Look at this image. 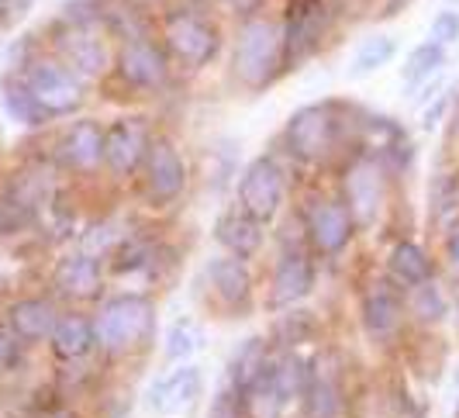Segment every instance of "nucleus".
Returning a JSON list of instances; mask_svg holds the SVG:
<instances>
[{
	"instance_id": "obj_39",
	"label": "nucleus",
	"mask_w": 459,
	"mask_h": 418,
	"mask_svg": "<svg viewBox=\"0 0 459 418\" xmlns=\"http://www.w3.org/2000/svg\"><path fill=\"white\" fill-rule=\"evenodd\" d=\"M411 0H384V7H380V18H397L404 7H408Z\"/></svg>"
},
{
	"instance_id": "obj_23",
	"label": "nucleus",
	"mask_w": 459,
	"mask_h": 418,
	"mask_svg": "<svg viewBox=\"0 0 459 418\" xmlns=\"http://www.w3.org/2000/svg\"><path fill=\"white\" fill-rule=\"evenodd\" d=\"M363 322H367L369 335L384 339L394 328L401 326V298L387 291V287H373L363 298Z\"/></svg>"
},
{
	"instance_id": "obj_28",
	"label": "nucleus",
	"mask_w": 459,
	"mask_h": 418,
	"mask_svg": "<svg viewBox=\"0 0 459 418\" xmlns=\"http://www.w3.org/2000/svg\"><path fill=\"white\" fill-rule=\"evenodd\" d=\"M391 274L404 287H414V283H425V280L432 277V263H429V256L421 253L414 242H397L391 249Z\"/></svg>"
},
{
	"instance_id": "obj_41",
	"label": "nucleus",
	"mask_w": 459,
	"mask_h": 418,
	"mask_svg": "<svg viewBox=\"0 0 459 418\" xmlns=\"http://www.w3.org/2000/svg\"><path fill=\"white\" fill-rule=\"evenodd\" d=\"M446 4H449V7H459V0H446Z\"/></svg>"
},
{
	"instance_id": "obj_36",
	"label": "nucleus",
	"mask_w": 459,
	"mask_h": 418,
	"mask_svg": "<svg viewBox=\"0 0 459 418\" xmlns=\"http://www.w3.org/2000/svg\"><path fill=\"white\" fill-rule=\"evenodd\" d=\"M207 418H242V408H238V397L235 395H218L214 397V405H211V412H207Z\"/></svg>"
},
{
	"instance_id": "obj_16",
	"label": "nucleus",
	"mask_w": 459,
	"mask_h": 418,
	"mask_svg": "<svg viewBox=\"0 0 459 418\" xmlns=\"http://www.w3.org/2000/svg\"><path fill=\"white\" fill-rule=\"evenodd\" d=\"M48 343H52V353H56L59 360H83L93 349V343H97V332H93V322L87 315L69 311V315H59V318H56Z\"/></svg>"
},
{
	"instance_id": "obj_10",
	"label": "nucleus",
	"mask_w": 459,
	"mask_h": 418,
	"mask_svg": "<svg viewBox=\"0 0 459 418\" xmlns=\"http://www.w3.org/2000/svg\"><path fill=\"white\" fill-rule=\"evenodd\" d=\"M345 208H349V218L352 225L359 229H369L377 222V214L384 211V163L373 160L369 152L356 156L349 170H345Z\"/></svg>"
},
{
	"instance_id": "obj_32",
	"label": "nucleus",
	"mask_w": 459,
	"mask_h": 418,
	"mask_svg": "<svg viewBox=\"0 0 459 418\" xmlns=\"http://www.w3.org/2000/svg\"><path fill=\"white\" fill-rule=\"evenodd\" d=\"M429 39L438 42V46H453L459 42V7H442L432 24H429Z\"/></svg>"
},
{
	"instance_id": "obj_35",
	"label": "nucleus",
	"mask_w": 459,
	"mask_h": 418,
	"mask_svg": "<svg viewBox=\"0 0 459 418\" xmlns=\"http://www.w3.org/2000/svg\"><path fill=\"white\" fill-rule=\"evenodd\" d=\"M35 0H0V28H14L18 22L28 18Z\"/></svg>"
},
{
	"instance_id": "obj_7",
	"label": "nucleus",
	"mask_w": 459,
	"mask_h": 418,
	"mask_svg": "<svg viewBox=\"0 0 459 418\" xmlns=\"http://www.w3.org/2000/svg\"><path fill=\"white\" fill-rule=\"evenodd\" d=\"M152 322H156L152 301L142 294H125V298H115L100 308L93 332H97V343L108 353H128L149 335Z\"/></svg>"
},
{
	"instance_id": "obj_20",
	"label": "nucleus",
	"mask_w": 459,
	"mask_h": 418,
	"mask_svg": "<svg viewBox=\"0 0 459 418\" xmlns=\"http://www.w3.org/2000/svg\"><path fill=\"white\" fill-rule=\"evenodd\" d=\"M56 287H59V294H66V298H93V294L100 291V266H97V256L80 253V256L63 259L59 270H56Z\"/></svg>"
},
{
	"instance_id": "obj_6",
	"label": "nucleus",
	"mask_w": 459,
	"mask_h": 418,
	"mask_svg": "<svg viewBox=\"0 0 459 418\" xmlns=\"http://www.w3.org/2000/svg\"><path fill=\"white\" fill-rule=\"evenodd\" d=\"M52 48H56V59H63L69 70L83 76V80L104 76L111 70V48H108V28L104 24H80L56 18Z\"/></svg>"
},
{
	"instance_id": "obj_8",
	"label": "nucleus",
	"mask_w": 459,
	"mask_h": 418,
	"mask_svg": "<svg viewBox=\"0 0 459 418\" xmlns=\"http://www.w3.org/2000/svg\"><path fill=\"white\" fill-rule=\"evenodd\" d=\"M115 70L132 91H162L169 83V52L156 35H138L117 46Z\"/></svg>"
},
{
	"instance_id": "obj_30",
	"label": "nucleus",
	"mask_w": 459,
	"mask_h": 418,
	"mask_svg": "<svg viewBox=\"0 0 459 418\" xmlns=\"http://www.w3.org/2000/svg\"><path fill=\"white\" fill-rule=\"evenodd\" d=\"M197 349H201V328L194 326L190 318L173 322V328L166 332V353H169L173 360H186V356H194Z\"/></svg>"
},
{
	"instance_id": "obj_25",
	"label": "nucleus",
	"mask_w": 459,
	"mask_h": 418,
	"mask_svg": "<svg viewBox=\"0 0 459 418\" xmlns=\"http://www.w3.org/2000/svg\"><path fill=\"white\" fill-rule=\"evenodd\" d=\"M304 401H307V415L311 418H335L339 412H342L339 384H335V377H332V373H325V370L307 373Z\"/></svg>"
},
{
	"instance_id": "obj_24",
	"label": "nucleus",
	"mask_w": 459,
	"mask_h": 418,
	"mask_svg": "<svg viewBox=\"0 0 459 418\" xmlns=\"http://www.w3.org/2000/svg\"><path fill=\"white\" fill-rule=\"evenodd\" d=\"M266 367H270L266 343L263 339H246L242 346L235 349V356H231V388L246 395L255 380L266 373Z\"/></svg>"
},
{
	"instance_id": "obj_34",
	"label": "nucleus",
	"mask_w": 459,
	"mask_h": 418,
	"mask_svg": "<svg viewBox=\"0 0 459 418\" xmlns=\"http://www.w3.org/2000/svg\"><path fill=\"white\" fill-rule=\"evenodd\" d=\"M456 201H459V180L453 173L438 177L436 184H432V205H436L438 211H449Z\"/></svg>"
},
{
	"instance_id": "obj_2",
	"label": "nucleus",
	"mask_w": 459,
	"mask_h": 418,
	"mask_svg": "<svg viewBox=\"0 0 459 418\" xmlns=\"http://www.w3.org/2000/svg\"><path fill=\"white\" fill-rule=\"evenodd\" d=\"M345 108L339 100H325V104H307L290 115L283 128L287 152L300 163H328L335 156V149L342 145L345 128Z\"/></svg>"
},
{
	"instance_id": "obj_9",
	"label": "nucleus",
	"mask_w": 459,
	"mask_h": 418,
	"mask_svg": "<svg viewBox=\"0 0 459 418\" xmlns=\"http://www.w3.org/2000/svg\"><path fill=\"white\" fill-rule=\"evenodd\" d=\"M283 194H287L283 170L270 156H259L246 166V173L238 180V205H242L238 211H246L259 225H266L276 218V211L283 205Z\"/></svg>"
},
{
	"instance_id": "obj_15",
	"label": "nucleus",
	"mask_w": 459,
	"mask_h": 418,
	"mask_svg": "<svg viewBox=\"0 0 459 418\" xmlns=\"http://www.w3.org/2000/svg\"><path fill=\"white\" fill-rule=\"evenodd\" d=\"M201 370L197 367H180V370L160 377L152 388H149V408L160 412V415H177L184 412L190 401H197L201 395Z\"/></svg>"
},
{
	"instance_id": "obj_27",
	"label": "nucleus",
	"mask_w": 459,
	"mask_h": 418,
	"mask_svg": "<svg viewBox=\"0 0 459 418\" xmlns=\"http://www.w3.org/2000/svg\"><path fill=\"white\" fill-rule=\"evenodd\" d=\"M0 97H4V108H7V115L14 118V121H22L28 128H39V125H46L48 118L39 111V104L31 100V93L24 87V80L18 73H11L7 80H4V87H0Z\"/></svg>"
},
{
	"instance_id": "obj_19",
	"label": "nucleus",
	"mask_w": 459,
	"mask_h": 418,
	"mask_svg": "<svg viewBox=\"0 0 459 418\" xmlns=\"http://www.w3.org/2000/svg\"><path fill=\"white\" fill-rule=\"evenodd\" d=\"M56 308L42 298H24V301H14L11 311H7V326L22 335V343H42L52 335V326H56Z\"/></svg>"
},
{
	"instance_id": "obj_38",
	"label": "nucleus",
	"mask_w": 459,
	"mask_h": 418,
	"mask_svg": "<svg viewBox=\"0 0 459 418\" xmlns=\"http://www.w3.org/2000/svg\"><path fill=\"white\" fill-rule=\"evenodd\" d=\"M449 97H453V93H438V97H436V108H429V111H425V121H421L425 128H436L438 118H442V111L449 108Z\"/></svg>"
},
{
	"instance_id": "obj_14",
	"label": "nucleus",
	"mask_w": 459,
	"mask_h": 418,
	"mask_svg": "<svg viewBox=\"0 0 459 418\" xmlns=\"http://www.w3.org/2000/svg\"><path fill=\"white\" fill-rule=\"evenodd\" d=\"M307 235L318 253H339L352 239V218L342 201H315L307 208Z\"/></svg>"
},
{
	"instance_id": "obj_21",
	"label": "nucleus",
	"mask_w": 459,
	"mask_h": 418,
	"mask_svg": "<svg viewBox=\"0 0 459 418\" xmlns=\"http://www.w3.org/2000/svg\"><path fill=\"white\" fill-rule=\"evenodd\" d=\"M214 235H218V242H221L231 256H238V259L253 256L255 249L263 246V225H259L255 218H249L246 211H231L225 218H218Z\"/></svg>"
},
{
	"instance_id": "obj_11",
	"label": "nucleus",
	"mask_w": 459,
	"mask_h": 418,
	"mask_svg": "<svg viewBox=\"0 0 459 418\" xmlns=\"http://www.w3.org/2000/svg\"><path fill=\"white\" fill-rule=\"evenodd\" d=\"M152 145V128L145 118H117L104 128V166L128 177L145 163V152Z\"/></svg>"
},
{
	"instance_id": "obj_31",
	"label": "nucleus",
	"mask_w": 459,
	"mask_h": 418,
	"mask_svg": "<svg viewBox=\"0 0 459 418\" xmlns=\"http://www.w3.org/2000/svg\"><path fill=\"white\" fill-rule=\"evenodd\" d=\"M411 308L418 318H425V322H436L446 315V298H442V291H438L436 283H414V294H411Z\"/></svg>"
},
{
	"instance_id": "obj_1",
	"label": "nucleus",
	"mask_w": 459,
	"mask_h": 418,
	"mask_svg": "<svg viewBox=\"0 0 459 418\" xmlns=\"http://www.w3.org/2000/svg\"><path fill=\"white\" fill-rule=\"evenodd\" d=\"M283 35H280V22L266 18V14H253L242 18L238 31H235V48H231V76L242 91L263 93L273 87L283 76Z\"/></svg>"
},
{
	"instance_id": "obj_4",
	"label": "nucleus",
	"mask_w": 459,
	"mask_h": 418,
	"mask_svg": "<svg viewBox=\"0 0 459 418\" xmlns=\"http://www.w3.org/2000/svg\"><path fill=\"white\" fill-rule=\"evenodd\" d=\"M162 46L169 52V59H177L186 70H204L207 63H214V56L221 52V31L207 14L194 7H173L162 14Z\"/></svg>"
},
{
	"instance_id": "obj_12",
	"label": "nucleus",
	"mask_w": 459,
	"mask_h": 418,
	"mask_svg": "<svg viewBox=\"0 0 459 418\" xmlns=\"http://www.w3.org/2000/svg\"><path fill=\"white\" fill-rule=\"evenodd\" d=\"M142 166H145V197L152 205H169V201H177L184 194L186 163L169 139L152 135V145H149Z\"/></svg>"
},
{
	"instance_id": "obj_22",
	"label": "nucleus",
	"mask_w": 459,
	"mask_h": 418,
	"mask_svg": "<svg viewBox=\"0 0 459 418\" xmlns=\"http://www.w3.org/2000/svg\"><path fill=\"white\" fill-rule=\"evenodd\" d=\"M207 277H211V283H214L218 298H221V301H229V304L246 301V298H249V291H253V277H249V270H246V263H242L238 256L211 259Z\"/></svg>"
},
{
	"instance_id": "obj_13",
	"label": "nucleus",
	"mask_w": 459,
	"mask_h": 418,
	"mask_svg": "<svg viewBox=\"0 0 459 418\" xmlns=\"http://www.w3.org/2000/svg\"><path fill=\"white\" fill-rule=\"evenodd\" d=\"M56 163L73 170V173H91L104 163V128L83 118L76 125H69L63 139L56 142Z\"/></svg>"
},
{
	"instance_id": "obj_3",
	"label": "nucleus",
	"mask_w": 459,
	"mask_h": 418,
	"mask_svg": "<svg viewBox=\"0 0 459 418\" xmlns=\"http://www.w3.org/2000/svg\"><path fill=\"white\" fill-rule=\"evenodd\" d=\"M24 80V87L31 93V100L39 104V111L46 118H66L80 111L83 97H87V83L83 76L69 70L63 59L56 56H28L22 70H14Z\"/></svg>"
},
{
	"instance_id": "obj_29",
	"label": "nucleus",
	"mask_w": 459,
	"mask_h": 418,
	"mask_svg": "<svg viewBox=\"0 0 459 418\" xmlns=\"http://www.w3.org/2000/svg\"><path fill=\"white\" fill-rule=\"evenodd\" d=\"M394 56H397V39L394 35H369L359 42L356 56H352V76L363 80L369 73L384 70Z\"/></svg>"
},
{
	"instance_id": "obj_26",
	"label": "nucleus",
	"mask_w": 459,
	"mask_h": 418,
	"mask_svg": "<svg viewBox=\"0 0 459 418\" xmlns=\"http://www.w3.org/2000/svg\"><path fill=\"white\" fill-rule=\"evenodd\" d=\"M446 66V46H438V42H421V46H414L408 52V59H404V70H401V83L404 87H421V83H429L438 70Z\"/></svg>"
},
{
	"instance_id": "obj_40",
	"label": "nucleus",
	"mask_w": 459,
	"mask_h": 418,
	"mask_svg": "<svg viewBox=\"0 0 459 418\" xmlns=\"http://www.w3.org/2000/svg\"><path fill=\"white\" fill-rule=\"evenodd\" d=\"M449 259H453V266L459 270V229L449 235Z\"/></svg>"
},
{
	"instance_id": "obj_37",
	"label": "nucleus",
	"mask_w": 459,
	"mask_h": 418,
	"mask_svg": "<svg viewBox=\"0 0 459 418\" xmlns=\"http://www.w3.org/2000/svg\"><path fill=\"white\" fill-rule=\"evenodd\" d=\"M263 4L266 0H225V7H229L238 22L242 18H253V14H263Z\"/></svg>"
},
{
	"instance_id": "obj_17",
	"label": "nucleus",
	"mask_w": 459,
	"mask_h": 418,
	"mask_svg": "<svg viewBox=\"0 0 459 418\" xmlns=\"http://www.w3.org/2000/svg\"><path fill=\"white\" fill-rule=\"evenodd\" d=\"M100 22L108 28V35H115L121 42L152 35V18L142 0H100Z\"/></svg>"
},
{
	"instance_id": "obj_18",
	"label": "nucleus",
	"mask_w": 459,
	"mask_h": 418,
	"mask_svg": "<svg viewBox=\"0 0 459 418\" xmlns=\"http://www.w3.org/2000/svg\"><path fill=\"white\" fill-rule=\"evenodd\" d=\"M315 287V266L304 253H287L276 263L273 274V304H294Z\"/></svg>"
},
{
	"instance_id": "obj_5",
	"label": "nucleus",
	"mask_w": 459,
	"mask_h": 418,
	"mask_svg": "<svg viewBox=\"0 0 459 418\" xmlns=\"http://www.w3.org/2000/svg\"><path fill=\"white\" fill-rule=\"evenodd\" d=\"M332 4L328 0H287L280 35H283V70H298L322 52L328 28H332Z\"/></svg>"
},
{
	"instance_id": "obj_33",
	"label": "nucleus",
	"mask_w": 459,
	"mask_h": 418,
	"mask_svg": "<svg viewBox=\"0 0 459 418\" xmlns=\"http://www.w3.org/2000/svg\"><path fill=\"white\" fill-rule=\"evenodd\" d=\"M22 335L14 332L11 326H0V370L14 367L22 360Z\"/></svg>"
}]
</instances>
